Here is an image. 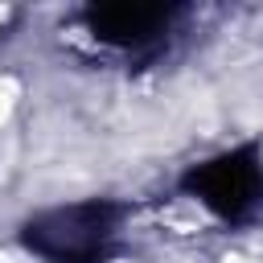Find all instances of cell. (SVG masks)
I'll use <instances>...</instances> for the list:
<instances>
[{
    "mask_svg": "<svg viewBox=\"0 0 263 263\" xmlns=\"http://www.w3.org/2000/svg\"><path fill=\"white\" fill-rule=\"evenodd\" d=\"M181 193L226 226L251 222L263 210V140H238L193 160L181 173Z\"/></svg>",
    "mask_w": 263,
    "mask_h": 263,
    "instance_id": "obj_2",
    "label": "cell"
},
{
    "mask_svg": "<svg viewBox=\"0 0 263 263\" xmlns=\"http://www.w3.org/2000/svg\"><path fill=\"white\" fill-rule=\"evenodd\" d=\"M132 205L119 197H78L29 214L16 242L41 263H107L119 251Z\"/></svg>",
    "mask_w": 263,
    "mask_h": 263,
    "instance_id": "obj_1",
    "label": "cell"
},
{
    "mask_svg": "<svg viewBox=\"0 0 263 263\" xmlns=\"http://www.w3.org/2000/svg\"><path fill=\"white\" fill-rule=\"evenodd\" d=\"M185 4H86L78 8L82 33L111 53H152L185 21Z\"/></svg>",
    "mask_w": 263,
    "mask_h": 263,
    "instance_id": "obj_3",
    "label": "cell"
}]
</instances>
